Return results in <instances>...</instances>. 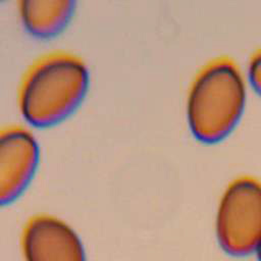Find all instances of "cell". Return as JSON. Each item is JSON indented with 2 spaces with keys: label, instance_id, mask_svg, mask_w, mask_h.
Returning a JSON list of instances; mask_svg holds the SVG:
<instances>
[{
  "label": "cell",
  "instance_id": "6da1fadb",
  "mask_svg": "<svg viewBox=\"0 0 261 261\" xmlns=\"http://www.w3.org/2000/svg\"><path fill=\"white\" fill-rule=\"evenodd\" d=\"M89 85L90 70L81 57L61 51L46 54L31 65L21 80V113L34 125L54 124L81 104Z\"/></svg>",
  "mask_w": 261,
  "mask_h": 261
},
{
  "label": "cell",
  "instance_id": "7a4b0ae2",
  "mask_svg": "<svg viewBox=\"0 0 261 261\" xmlns=\"http://www.w3.org/2000/svg\"><path fill=\"white\" fill-rule=\"evenodd\" d=\"M245 97L244 75L232 60L217 58L205 64L188 94V120L194 135L204 141L223 137L238 120Z\"/></svg>",
  "mask_w": 261,
  "mask_h": 261
},
{
  "label": "cell",
  "instance_id": "3957f363",
  "mask_svg": "<svg viewBox=\"0 0 261 261\" xmlns=\"http://www.w3.org/2000/svg\"><path fill=\"white\" fill-rule=\"evenodd\" d=\"M216 232L221 248L233 256L257 251L261 244V184L253 177L232 180L220 199Z\"/></svg>",
  "mask_w": 261,
  "mask_h": 261
},
{
  "label": "cell",
  "instance_id": "277c9868",
  "mask_svg": "<svg viewBox=\"0 0 261 261\" xmlns=\"http://www.w3.org/2000/svg\"><path fill=\"white\" fill-rule=\"evenodd\" d=\"M40 160V146L27 127L0 128V206L14 201L32 180Z\"/></svg>",
  "mask_w": 261,
  "mask_h": 261
},
{
  "label": "cell",
  "instance_id": "5b68a950",
  "mask_svg": "<svg viewBox=\"0 0 261 261\" xmlns=\"http://www.w3.org/2000/svg\"><path fill=\"white\" fill-rule=\"evenodd\" d=\"M27 261H86L77 233L63 220L52 215L32 217L22 233Z\"/></svg>",
  "mask_w": 261,
  "mask_h": 261
},
{
  "label": "cell",
  "instance_id": "8992f818",
  "mask_svg": "<svg viewBox=\"0 0 261 261\" xmlns=\"http://www.w3.org/2000/svg\"><path fill=\"white\" fill-rule=\"evenodd\" d=\"M75 5V0H20L19 14L30 34L50 38L68 24Z\"/></svg>",
  "mask_w": 261,
  "mask_h": 261
},
{
  "label": "cell",
  "instance_id": "52a82bcc",
  "mask_svg": "<svg viewBox=\"0 0 261 261\" xmlns=\"http://www.w3.org/2000/svg\"><path fill=\"white\" fill-rule=\"evenodd\" d=\"M249 77L255 89L261 94V48L250 58L248 67Z\"/></svg>",
  "mask_w": 261,
  "mask_h": 261
},
{
  "label": "cell",
  "instance_id": "ba28073f",
  "mask_svg": "<svg viewBox=\"0 0 261 261\" xmlns=\"http://www.w3.org/2000/svg\"><path fill=\"white\" fill-rule=\"evenodd\" d=\"M257 255H258L259 261H261V244L259 245V247H258V249H257Z\"/></svg>",
  "mask_w": 261,
  "mask_h": 261
}]
</instances>
